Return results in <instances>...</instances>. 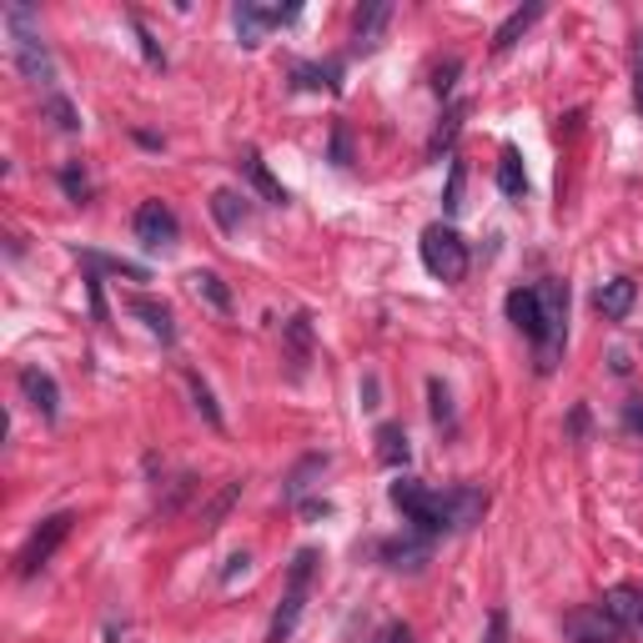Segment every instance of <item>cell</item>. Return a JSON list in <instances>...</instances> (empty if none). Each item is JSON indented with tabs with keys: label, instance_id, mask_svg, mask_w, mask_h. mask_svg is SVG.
Returning <instances> with one entry per match:
<instances>
[{
	"label": "cell",
	"instance_id": "cell-1",
	"mask_svg": "<svg viewBox=\"0 0 643 643\" xmlns=\"http://www.w3.org/2000/svg\"><path fill=\"white\" fill-rule=\"evenodd\" d=\"M0 21H5V36H11L15 71H21L30 86H40V91L51 96L55 61H51V46H46V36H40V15L30 11V5H21V0H11V5L0 11Z\"/></svg>",
	"mask_w": 643,
	"mask_h": 643
},
{
	"label": "cell",
	"instance_id": "cell-2",
	"mask_svg": "<svg viewBox=\"0 0 643 643\" xmlns=\"http://www.w3.org/2000/svg\"><path fill=\"white\" fill-rule=\"evenodd\" d=\"M312 573H317V548H302L292 558L287 568V593H282V604H276V618H272V633L267 643H287L302 623V608H307V593H312Z\"/></svg>",
	"mask_w": 643,
	"mask_h": 643
},
{
	"label": "cell",
	"instance_id": "cell-3",
	"mask_svg": "<svg viewBox=\"0 0 643 643\" xmlns=\"http://www.w3.org/2000/svg\"><path fill=\"white\" fill-rule=\"evenodd\" d=\"M422 267L437 276V282H462L468 276V247L453 226H428L422 232Z\"/></svg>",
	"mask_w": 643,
	"mask_h": 643
},
{
	"label": "cell",
	"instance_id": "cell-4",
	"mask_svg": "<svg viewBox=\"0 0 643 643\" xmlns=\"http://www.w3.org/2000/svg\"><path fill=\"white\" fill-rule=\"evenodd\" d=\"M393 503L422 528V533H453V528H447V493H428L422 483L403 478V483H393Z\"/></svg>",
	"mask_w": 643,
	"mask_h": 643
},
{
	"label": "cell",
	"instance_id": "cell-5",
	"mask_svg": "<svg viewBox=\"0 0 643 643\" xmlns=\"http://www.w3.org/2000/svg\"><path fill=\"white\" fill-rule=\"evenodd\" d=\"M71 523H76V512H51V518H46V523L30 533V543L21 548V558H15V564H21V578H36L40 568L51 564L55 548L71 539Z\"/></svg>",
	"mask_w": 643,
	"mask_h": 643
},
{
	"label": "cell",
	"instance_id": "cell-6",
	"mask_svg": "<svg viewBox=\"0 0 643 643\" xmlns=\"http://www.w3.org/2000/svg\"><path fill=\"white\" fill-rule=\"evenodd\" d=\"M287 21H297V5H262V0H242V5H237V36H242V46H262L267 30L287 26Z\"/></svg>",
	"mask_w": 643,
	"mask_h": 643
},
{
	"label": "cell",
	"instance_id": "cell-7",
	"mask_svg": "<svg viewBox=\"0 0 643 643\" xmlns=\"http://www.w3.org/2000/svg\"><path fill=\"white\" fill-rule=\"evenodd\" d=\"M543 297V327H548V337H543L539 347V368L548 372L553 357H558V347H564V317H568V287L564 282H548V287H539Z\"/></svg>",
	"mask_w": 643,
	"mask_h": 643
},
{
	"label": "cell",
	"instance_id": "cell-8",
	"mask_svg": "<svg viewBox=\"0 0 643 643\" xmlns=\"http://www.w3.org/2000/svg\"><path fill=\"white\" fill-rule=\"evenodd\" d=\"M564 633H568L573 643H623V639H629V633L618 629V623H614V618H608L598 604H593V608H578V614H568V618H564Z\"/></svg>",
	"mask_w": 643,
	"mask_h": 643
},
{
	"label": "cell",
	"instance_id": "cell-9",
	"mask_svg": "<svg viewBox=\"0 0 643 643\" xmlns=\"http://www.w3.org/2000/svg\"><path fill=\"white\" fill-rule=\"evenodd\" d=\"M136 237H141L151 251H161V247H171V242L182 237V222H176V211H171V207L146 201V207L136 211Z\"/></svg>",
	"mask_w": 643,
	"mask_h": 643
},
{
	"label": "cell",
	"instance_id": "cell-10",
	"mask_svg": "<svg viewBox=\"0 0 643 643\" xmlns=\"http://www.w3.org/2000/svg\"><path fill=\"white\" fill-rule=\"evenodd\" d=\"M508 322L518 332H523L533 347H543V337H548V327H543V297L539 292H508Z\"/></svg>",
	"mask_w": 643,
	"mask_h": 643
},
{
	"label": "cell",
	"instance_id": "cell-11",
	"mask_svg": "<svg viewBox=\"0 0 643 643\" xmlns=\"http://www.w3.org/2000/svg\"><path fill=\"white\" fill-rule=\"evenodd\" d=\"M598 608H604L608 618H614L623 633H633V629H643V593L639 589H629V583H618V589H608L604 598H598Z\"/></svg>",
	"mask_w": 643,
	"mask_h": 643
},
{
	"label": "cell",
	"instance_id": "cell-12",
	"mask_svg": "<svg viewBox=\"0 0 643 643\" xmlns=\"http://www.w3.org/2000/svg\"><path fill=\"white\" fill-rule=\"evenodd\" d=\"M633 297H639V287H633L629 276H614V282H604V287L593 292V307H598L608 322H623V317L633 312Z\"/></svg>",
	"mask_w": 643,
	"mask_h": 643
},
{
	"label": "cell",
	"instance_id": "cell-13",
	"mask_svg": "<svg viewBox=\"0 0 643 643\" xmlns=\"http://www.w3.org/2000/svg\"><path fill=\"white\" fill-rule=\"evenodd\" d=\"M21 393H26V403L36 407L46 422L55 418V403H61V393H55V378H51V372L26 368V372H21Z\"/></svg>",
	"mask_w": 643,
	"mask_h": 643
},
{
	"label": "cell",
	"instance_id": "cell-14",
	"mask_svg": "<svg viewBox=\"0 0 643 643\" xmlns=\"http://www.w3.org/2000/svg\"><path fill=\"white\" fill-rule=\"evenodd\" d=\"M282 337H287V353H292V378H302L307 362H312V317L297 312L287 327H282Z\"/></svg>",
	"mask_w": 643,
	"mask_h": 643
},
{
	"label": "cell",
	"instance_id": "cell-15",
	"mask_svg": "<svg viewBox=\"0 0 643 643\" xmlns=\"http://www.w3.org/2000/svg\"><path fill=\"white\" fill-rule=\"evenodd\" d=\"M533 21H543V5H523V11H512L508 21H503L498 26V36H493V51H512V46H518V36H528V26H533Z\"/></svg>",
	"mask_w": 643,
	"mask_h": 643
},
{
	"label": "cell",
	"instance_id": "cell-16",
	"mask_svg": "<svg viewBox=\"0 0 643 643\" xmlns=\"http://www.w3.org/2000/svg\"><path fill=\"white\" fill-rule=\"evenodd\" d=\"M387 21H393V5H387V0H372V5H362V11H357V40H362V46H378Z\"/></svg>",
	"mask_w": 643,
	"mask_h": 643
},
{
	"label": "cell",
	"instance_id": "cell-17",
	"mask_svg": "<svg viewBox=\"0 0 643 643\" xmlns=\"http://www.w3.org/2000/svg\"><path fill=\"white\" fill-rule=\"evenodd\" d=\"M242 171H247V182L257 186V191H262V197L272 201V207H282V201H287V191H282V186L272 182V171L262 166V157H257V151H247V157H242Z\"/></svg>",
	"mask_w": 643,
	"mask_h": 643
},
{
	"label": "cell",
	"instance_id": "cell-18",
	"mask_svg": "<svg viewBox=\"0 0 643 643\" xmlns=\"http://www.w3.org/2000/svg\"><path fill=\"white\" fill-rule=\"evenodd\" d=\"M498 186L508 191V197H523V191H528V176H523V157H518V146H503Z\"/></svg>",
	"mask_w": 643,
	"mask_h": 643
},
{
	"label": "cell",
	"instance_id": "cell-19",
	"mask_svg": "<svg viewBox=\"0 0 643 643\" xmlns=\"http://www.w3.org/2000/svg\"><path fill=\"white\" fill-rule=\"evenodd\" d=\"M211 217L222 222V232H242V222H247V207H242L237 191H217V197H211Z\"/></svg>",
	"mask_w": 643,
	"mask_h": 643
},
{
	"label": "cell",
	"instance_id": "cell-20",
	"mask_svg": "<svg viewBox=\"0 0 643 643\" xmlns=\"http://www.w3.org/2000/svg\"><path fill=\"white\" fill-rule=\"evenodd\" d=\"M132 312H136V317H146V327L157 332L161 342L176 337V327H171V312H166L161 302H151V297H132Z\"/></svg>",
	"mask_w": 643,
	"mask_h": 643
},
{
	"label": "cell",
	"instance_id": "cell-21",
	"mask_svg": "<svg viewBox=\"0 0 643 643\" xmlns=\"http://www.w3.org/2000/svg\"><path fill=\"white\" fill-rule=\"evenodd\" d=\"M191 287H197V297H207L217 312H226V307H232V292L222 287V276H217V272H191Z\"/></svg>",
	"mask_w": 643,
	"mask_h": 643
},
{
	"label": "cell",
	"instance_id": "cell-22",
	"mask_svg": "<svg viewBox=\"0 0 643 643\" xmlns=\"http://www.w3.org/2000/svg\"><path fill=\"white\" fill-rule=\"evenodd\" d=\"M378 458L382 462H407V437H403V428H378Z\"/></svg>",
	"mask_w": 643,
	"mask_h": 643
},
{
	"label": "cell",
	"instance_id": "cell-23",
	"mask_svg": "<svg viewBox=\"0 0 643 643\" xmlns=\"http://www.w3.org/2000/svg\"><path fill=\"white\" fill-rule=\"evenodd\" d=\"M382 558L393 568H422V558H428V543H387L382 548Z\"/></svg>",
	"mask_w": 643,
	"mask_h": 643
},
{
	"label": "cell",
	"instance_id": "cell-24",
	"mask_svg": "<svg viewBox=\"0 0 643 643\" xmlns=\"http://www.w3.org/2000/svg\"><path fill=\"white\" fill-rule=\"evenodd\" d=\"M237 498H242V483H226L222 493H217V498L207 503V512H201V528H217V523H222V518H226V508H232Z\"/></svg>",
	"mask_w": 643,
	"mask_h": 643
},
{
	"label": "cell",
	"instance_id": "cell-25",
	"mask_svg": "<svg viewBox=\"0 0 643 643\" xmlns=\"http://www.w3.org/2000/svg\"><path fill=\"white\" fill-rule=\"evenodd\" d=\"M46 116L55 121V126H61V132H81V116H76V106L66 101V96H46Z\"/></svg>",
	"mask_w": 643,
	"mask_h": 643
},
{
	"label": "cell",
	"instance_id": "cell-26",
	"mask_svg": "<svg viewBox=\"0 0 643 643\" xmlns=\"http://www.w3.org/2000/svg\"><path fill=\"white\" fill-rule=\"evenodd\" d=\"M462 116H468L462 106H453V111H447V126H437V136H433V157H437V151H443V146H453V136H458Z\"/></svg>",
	"mask_w": 643,
	"mask_h": 643
},
{
	"label": "cell",
	"instance_id": "cell-27",
	"mask_svg": "<svg viewBox=\"0 0 643 643\" xmlns=\"http://www.w3.org/2000/svg\"><path fill=\"white\" fill-rule=\"evenodd\" d=\"M317 468H327V458H307L302 468L292 473V483H287V498H302V493H307V478H312Z\"/></svg>",
	"mask_w": 643,
	"mask_h": 643
},
{
	"label": "cell",
	"instance_id": "cell-28",
	"mask_svg": "<svg viewBox=\"0 0 643 643\" xmlns=\"http://www.w3.org/2000/svg\"><path fill=\"white\" fill-rule=\"evenodd\" d=\"M428 397H433V418L437 422H453V397H447V387H443V382H428Z\"/></svg>",
	"mask_w": 643,
	"mask_h": 643
},
{
	"label": "cell",
	"instance_id": "cell-29",
	"mask_svg": "<svg viewBox=\"0 0 643 643\" xmlns=\"http://www.w3.org/2000/svg\"><path fill=\"white\" fill-rule=\"evenodd\" d=\"M191 397H197V407L207 412L211 428H222V412H217V403H211V393H207V382H201V378H191Z\"/></svg>",
	"mask_w": 643,
	"mask_h": 643
},
{
	"label": "cell",
	"instance_id": "cell-30",
	"mask_svg": "<svg viewBox=\"0 0 643 643\" xmlns=\"http://www.w3.org/2000/svg\"><path fill=\"white\" fill-rule=\"evenodd\" d=\"M483 643H508V614H503V608H493V614H487Z\"/></svg>",
	"mask_w": 643,
	"mask_h": 643
},
{
	"label": "cell",
	"instance_id": "cell-31",
	"mask_svg": "<svg viewBox=\"0 0 643 643\" xmlns=\"http://www.w3.org/2000/svg\"><path fill=\"white\" fill-rule=\"evenodd\" d=\"M372 643H412V629H407V623H382V629L372 633Z\"/></svg>",
	"mask_w": 643,
	"mask_h": 643
},
{
	"label": "cell",
	"instance_id": "cell-32",
	"mask_svg": "<svg viewBox=\"0 0 643 643\" xmlns=\"http://www.w3.org/2000/svg\"><path fill=\"white\" fill-rule=\"evenodd\" d=\"M447 211H458L462 207V166L453 161V182H447V201H443Z\"/></svg>",
	"mask_w": 643,
	"mask_h": 643
},
{
	"label": "cell",
	"instance_id": "cell-33",
	"mask_svg": "<svg viewBox=\"0 0 643 643\" xmlns=\"http://www.w3.org/2000/svg\"><path fill=\"white\" fill-rule=\"evenodd\" d=\"M66 191H71L76 201H86V176H81L76 166H66Z\"/></svg>",
	"mask_w": 643,
	"mask_h": 643
},
{
	"label": "cell",
	"instance_id": "cell-34",
	"mask_svg": "<svg viewBox=\"0 0 643 643\" xmlns=\"http://www.w3.org/2000/svg\"><path fill=\"white\" fill-rule=\"evenodd\" d=\"M453 76H458V61H447V66L437 71V81H433V86H437V91H447V86H453Z\"/></svg>",
	"mask_w": 643,
	"mask_h": 643
},
{
	"label": "cell",
	"instance_id": "cell-35",
	"mask_svg": "<svg viewBox=\"0 0 643 643\" xmlns=\"http://www.w3.org/2000/svg\"><path fill=\"white\" fill-rule=\"evenodd\" d=\"M247 564H251V558H247V553H237V558H232V564H226V583H232V578H237V573H247Z\"/></svg>",
	"mask_w": 643,
	"mask_h": 643
},
{
	"label": "cell",
	"instance_id": "cell-36",
	"mask_svg": "<svg viewBox=\"0 0 643 643\" xmlns=\"http://www.w3.org/2000/svg\"><path fill=\"white\" fill-rule=\"evenodd\" d=\"M629 428H643V407L629 403Z\"/></svg>",
	"mask_w": 643,
	"mask_h": 643
},
{
	"label": "cell",
	"instance_id": "cell-37",
	"mask_svg": "<svg viewBox=\"0 0 643 643\" xmlns=\"http://www.w3.org/2000/svg\"><path fill=\"white\" fill-rule=\"evenodd\" d=\"M639 111H643V55H639Z\"/></svg>",
	"mask_w": 643,
	"mask_h": 643
}]
</instances>
